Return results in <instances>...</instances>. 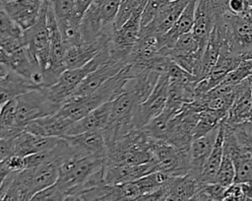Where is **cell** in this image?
I'll list each match as a JSON object with an SVG mask.
<instances>
[{
	"instance_id": "cell-7",
	"label": "cell",
	"mask_w": 252,
	"mask_h": 201,
	"mask_svg": "<svg viewBox=\"0 0 252 201\" xmlns=\"http://www.w3.org/2000/svg\"><path fill=\"white\" fill-rule=\"evenodd\" d=\"M151 151L158 170L170 177L182 176L188 173L190 169L189 146L178 148L163 140L154 139Z\"/></svg>"
},
{
	"instance_id": "cell-21",
	"label": "cell",
	"mask_w": 252,
	"mask_h": 201,
	"mask_svg": "<svg viewBox=\"0 0 252 201\" xmlns=\"http://www.w3.org/2000/svg\"><path fill=\"white\" fill-rule=\"evenodd\" d=\"M197 0H190L177 21L174 25L163 34L160 35L161 49H170L176 39L183 34L192 32L194 21H195V10H196Z\"/></svg>"
},
{
	"instance_id": "cell-18",
	"label": "cell",
	"mask_w": 252,
	"mask_h": 201,
	"mask_svg": "<svg viewBox=\"0 0 252 201\" xmlns=\"http://www.w3.org/2000/svg\"><path fill=\"white\" fill-rule=\"evenodd\" d=\"M252 106V91L248 78L235 86V97L225 117V122L230 125L247 122Z\"/></svg>"
},
{
	"instance_id": "cell-9",
	"label": "cell",
	"mask_w": 252,
	"mask_h": 201,
	"mask_svg": "<svg viewBox=\"0 0 252 201\" xmlns=\"http://www.w3.org/2000/svg\"><path fill=\"white\" fill-rule=\"evenodd\" d=\"M168 98V79L166 73L159 76L150 96L138 105L134 117L137 129H142L165 107Z\"/></svg>"
},
{
	"instance_id": "cell-29",
	"label": "cell",
	"mask_w": 252,
	"mask_h": 201,
	"mask_svg": "<svg viewBox=\"0 0 252 201\" xmlns=\"http://www.w3.org/2000/svg\"><path fill=\"white\" fill-rule=\"evenodd\" d=\"M163 4L161 0H148L141 14V29L154 20Z\"/></svg>"
},
{
	"instance_id": "cell-17",
	"label": "cell",
	"mask_w": 252,
	"mask_h": 201,
	"mask_svg": "<svg viewBox=\"0 0 252 201\" xmlns=\"http://www.w3.org/2000/svg\"><path fill=\"white\" fill-rule=\"evenodd\" d=\"M59 140L60 137H43L24 130L13 139V154L27 157L38 152L48 151L53 149Z\"/></svg>"
},
{
	"instance_id": "cell-25",
	"label": "cell",
	"mask_w": 252,
	"mask_h": 201,
	"mask_svg": "<svg viewBox=\"0 0 252 201\" xmlns=\"http://www.w3.org/2000/svg\"><path fill=\"white\" fill-rule=\"evenodd\" d=\"M148 0H121V4L114 21V30L120 28L131 15L138 11L143 10Z\"/></svg>"
},
{
	"instance_id": "cell-20",
	"label": "cell",
	"mask_w": 252,
	"mask_h": 201,
	"mask_svg": "<svg viewBox=\"0 0 252 201\" xmlns=\"http://www.w3.org/2000/svg\"><path fill=\"white\" fill-rule=\"evenodd\" d=\"M72 124L73 122L56 112L30 122L25 130L43 137H62Z\"/></svg>"
},
{
	"instance_id": "cell-42",
	"label": "cell",
	"mask_w": 252,
	"mask_h": 201,
	"mask_svg": "<svg viewBox=\"0 0 252 201\" xmlns=\"http://www.w3.org/2000/svg\"><path fill=\"white\" fill-rule=\"evenodd\" d=\"M246 2L248 3V5L252 8V0H246Z\"/></svg>"
},
{
	"instance_id": "cell-36",
	"label": "cell",
	"mask_w": 252,
	"mask_h": 201,
	"mask_svg": "<svg viewBox=\"0 0 252 201\" xmlns=\"http://www.w3.org/2000/svg\"><path fill=\"white\" fill-rule=\"evenodd\" d=\"M13 139L14 137L0 138V163L13 154Z\"/></svg>"
},
{
	"instance_id": "cell-30",
	"label": "cell",
	"mask_w": 252,
	"mask_h": 201,
	"mask_svg": "<svg viewBox=\"0 0 252 201\" xmlns=\"http://www.w3.org/2000/svg\"><path fill=\"white\" fill-rule=\"evenodd\" d=\"M200 189L211 200L222 201L226 187L218 182H211V183H200Z\"/></svg>"
},
{
	"instance_id": "cell-24",
	"label": "cell",
	"mask_w": 252,
	"mask_h": 201,
	"mask_svg": "<svg viewBox=\"0 0 252 201\" xmlns=\"http://www.w3.org/2000/svg\"><path fill=\"white\" fill-rule=\"evenodd\" d=\"M234 177H235V168H234L233 162L230 156L223 151L222 159H221L220 168L218 169L215 182H218L225 187H228L229 185L234 183Z\"/></svg>"
},
{
	"instance_id": "cell-19",
	"label": "cell",
	"mask_w": 252,
	"mask_h": 201,
	"mask_svg": "<svg viewBox=\"0 0 252 201\" xmlns=\"http://www.w3.org/2000/svg\"><path fill=\"white\" fill-rule=\"evenodd\" d=\"M110 110L111 100L102 103L80 120L74 122L65 135H77L88 131H102L109 123Z\"/></svg>"
},
{
	"instance_id": "cell-44",
	"label": "cell",
	"mask_w": 252,
	"mask_h": 201,
	"mask_svg": "<svg viewBox=\"0 0 252 201\" xmlns=\"http://www.w3.org/2000/svg\"><path fill=\"white\" fill-rule=\"evenodd\" d=\"M244 201H252V200H251V199H249V198H246Z\"/></svg>"
},
{
	"instance_id": "cell-3",
	"label": "cell",
	"mask_w": 252,
	"mask_h": 201,
	"mask_svg": "<svg viewBox=\"0 0 252 201\" xmlns=\"http://www.w3.org/2000/svg\"><path fill=\"white\" fill-rule=\"evenodd\" d=\"M105 158L81 156L74 153L59 165L57 183L67 194L78 191L90 176L104 167Z\"/></svg>"
},
{
	"instance_id": "cell-1",
	"label": "cell",
	"mask_w": 252,
	"mask_h": 201,
	"mask_svg": "<svg viewBox=\"0 0 252 201\" xmlns=\"http://www.w3.org/2000/svg\"><path fill=\"white\" fill-rule=\"evenodd\" d=\"M153 138L143 129H135L106 146L105 165H141L153 160Z\"/></svg>"
},
{
	"instance_id": "cell-33",
	"label": "cell",
	"mask_w": 252,
	"mask_h": 201,
	"mask_svg": "<svg viewBox=\"0 0 252 201\" xmlns=\"http://www.w3.org/2000/svg\"><path fill=\"white\" fill-rule=\"evenodd\" d=\"M167 182L164 185H162L160 188H158V190L153 191L151 193L144 194V195L138 197L134 201H164V199L166 198V196L168 194V183Z\"/></svg>"
},
{
	"instance_id": "cell-34",
	"label": "cell",
	"mask_w": 252,
	"mask_h": 201,
	"mask_svg": "<svg viewBox=\"0 0 252 201\" xmlns=\"http://www.w3.org/2000/svg\"><path fill=\"white\" fill-rule=\"evenodd\" d=\"M5 166L12 171V172H18L23 169H25V157H21L15 154H12L9 156L6 160L3 161Z\"/></svg>"
},
{
	"instance_id": "cell-27",
	"label": "cell",
	"mask_w": 252,
	"mask_h": 201,
	"mask_svg": "<svg viewBox=\"0 0 252 201\" xmlns=\"http://www.w3.org/2000/svg\"><path fill=\"white\" fill-rule=\"evenodd\" d=\"M47 1L57 20L75 18L74 16L75 0H47Z\"/></svg>"
},
{
	"instance_id": "cell-39",
	"label": "cell",
	"mask_w": 252,
	"mask_h": 201,
	"mask_svg": "<svg viewBox=\"0 0 252 201\" xmlns=\"http://www.w3.org/2000/svg\"><path fill=\"white\" fill-rule=\"evenodd\" d=\"M1 109V108H0ZM0 138H9L8 136H7V131H6V129L4 128V126L2 125V123H1V120H0Z\"/></svg>"
},
{
	"instance_id": "cell-23",
	"label": "cell",
	"mask_w": 252,
	"mask_h": 201,
	"mask_svg": "<svg viewBox=\"0 0 252 201\" xmlns=\"http://www.w3.org/2000/svg\"><path fill=\"white\" fill-rule=\"evenodd\" d=\"M227 113L223 111L205 109L200 112L198 121L192 132V140L202 137L213 129L217 128L220 123L226 117Z\"/></svg>"
},
{
	"instance_id": "cell-37",
	"label": "cell",
	"mask_w": 252,
	"mask_h": 201,
	"mask_svg": "<svg viewBox=\"0 0 252 201\" xmlns=\"http://www.w3.org/2000/svg\"><path fill=\"white\" fill-rule=\"evenodd\" d=\"M10 173H12V171L5 166V164L3 162L0 163V188L3 186Z\"/></svg>"
},
{
	"instance_id": "cell-4",
	"label": "cell",
	"mask_w": 252,
	"mask_h": 201,
	"mask_svg": "<svg viewBox=\"0 0 252 201\" xmlns=\"http://www.w3.org/2000/svg\"><path fill=\"white\" fill-rule=\"evenodd\" d=\"M108 43V42H107ZM110 58V53L107 44L86 65L76 68L65 70L58 80L49 87H41L45 91L47 97L56 103L62 105L75 92L80 83L91 72L95 70L102 63Z\"/></svg>"
},
{
	"instance_id": "cell-13",
	"label": "cell",
	"mask_w": 252,
	"mask_h": 201,
	"mask_svg": "<svg viewBox=\"0 0 252 201\" xmlns=\"http://www.w3.org/2000/svg\"><path fill=\"white\" fill-rule=\"evenodd\" d=\"M62 137L78 155L96 158L106 157V143L102 131H88Z\"/></svg>"
},
{
	"instance_id": "cell-40",
	"label": "cell",
	"mask_w": 252,
	"mask_h": 201,
	"mask_svg": "<svg viewBox=\"0 0 252 201\" xmlns=\"http://www.w3.org/2000/svg\"><path fill=\"white\" fill-rule=\"evenodd\" d=\"M11 1H13V0H0V7H4L6 4H8L9 2H11Z\"/></svg>"
},
{
	"instance_id": "cell-43",
	"label": "cell",
	"mask_w": 252,
	"mask_h": 201,
	"mask_svg": "<svg viewBox=\"0 0 252 201\" xmlns=\"http://www.w3.org/2000/svg\"><path fill=\"white\" fill-rule=\"evenodd\" d=\"M163 3H167V2H170V1H174V0H161Z\"/></svg>"
},
{
	"instance_id": "cell-28",
	"label": "cell",
	"mask_w": 252,
	"mask_h": 201,
	"mask_svg": "<svg viewBox=\"0 0 252 201\" xmlns=\"http://www.w3.org/2000/svg\"><path fill=\"white\" fill-rule=\"evenodd\" d=\"M0 32L12 36L21 38L23 31L21 28L11 19L4 8L0 7Z\"/></svg>"
},
{
	"instance_id": "cell-10",
	"label": "cell",
	"mask_w": 252,
	"mask_h": 201,
	"mask_svg": "<svg viewBox=\"0 0 252 201\" xmlns=\"http://www.w3.org/2000/svg\"><path fill=\"white\" fill-rule=\"evenodd\" d=\"M127 64L128 63L124 61L116 60L110 57L107 61L102 63L95 70L87 75L70 98L85 97L94 93L107 80L118 74L121 71V69L125 67Z\"/></svg>"
},
{
	"instance_id": "cell-32",
	"label": "cell",
	"mask_w": 252,
	"mask_h": 201,
	"mask_svg": "<svg viewBox=\"0 0 252 201\" xmlns=\"http://www.w3.org/2000/svg\"><path fill=\"white\" fill-rule=\"evenodd\" d=\"M246 196L243 193L240 183H232L226 187L222 201H244Z\"/></svg>"
},
{
	"instance_id": "cell-12",
	"label": "cell",
	"mask_w": 252,
	"mask_h": 201,
	"mask_svg": "<svg viewBox=\"0 0 252 201\" xmlns=\"http://www.w3.org/2000/svg\"><path fill=\"white\" fill-rule=\"evenodd\" d=\"M190 0H174L164 3L154 20L140 30V35L165 34L177 21Z\"/></svg>"
},
{
	"instance_id": "cell-31",
	"label": "cell",
	"mask_w": 252,
	"mask_h": 201,
	"mask_svg": "<svg viewBox=\"0 0 252 201\" xmlns=\"http://www.w3.org/2000/svg\"><path fill=\"white\" fill-rule=\"evenodd\" d=\"M23 36V35H22ZM24 46L22 37L18 38L0 32V47L7 53L12 54Z\"/></svg>"
},
{
	"instance_id": "cell-41",
	"label": "cell",
	"mask_w": 252,
	"mask_h": 201,
	"mask_svg": "<svg viewBox=\"0 0 252 201\" xmlns=\"http://www.w3.org/2000/svg\"><path fill=\"white\" fill-rule=\"evenodd\" d=\"M247 124H248V128H249V130H250V132H251V134H252V123L247 122Z\"/></svg>"
},
{
	"instance_id": "cell-8",
	"label": "cell",
	"mask_w": 252,
	"mask_h": 201,
	"mask_svg": "<svg viewBox=\"0 0 252 201\" xmlns=\"http://www.w3.org/2000/svg\"><path fill=\"white\" fill-rule=\"evenodd\" d=\"M228 0H197L192 34L205 48L216 23L228 12Z\"/></svg>"
},
{
	"instance_id": "cell-26",
	"label": "cell",
	"mask_w": 252,
	"mask_h": 201,
	"mask_svg": "<svg viewBox=\"0 0 252 201\" xmlns=\"http://www.w3.org/2000/svg\"><path fill=\"white\" fill-rule=\"evenodd\" d=\"M67 195V192L63 190L57 182H55L54 184L34 193L29 201H62Z\"/></svg>"
},
{
	"instance_id": "cell-6",
	"label": "cell",
	"mask_w": 252,
	"mask_h": 201,
	"mask_svg": "<svg viewBox=\"0 0 252 201\" xmlns=\"http://www.w3.org/2000/svg\"><path fill=\"white\" fill-rule=\"evenodd\" d=\"M17 100L16 124L17 127L24 131L26 126L37 119L56 113L61 105L51 100L43 88H37L29 91L19 97Z\"/></svg>"
},
{
	"instance_id": "cell-11",
	"label": "cell",
	"mask_w": 252,
	"mask_h": 201,
	"mask_svg": "<svg viewBox=\"0 0 252 201\" xmlns=\"http://www.w3.org/2000/svg\"><path fill=\"white\" fill-rule=\"evenodd\" d=\"M158 170V168L154 159L148 163L141 165L104 164V180L106 184H120L134 181Z\"/></svg>"
},
{
	"instance_id": "cell-5",
	"label": "cell",
	"mask_w": 252,
	"mask_h": 201,
	"mask_svg": "<svg viewBox=\"0 0 252 201\" xmlns=\"http://www.w3.org/2000/svg\"><path fill=\"white\" fill-rule=\"evenodd\" d=\"M48 1L46 0L38 20L30 29L23 32L22 40L32 60L42 74L49 66L50 56V34L47 26Z\"/></svg>"
},
{
	"instance_id": "cell-22",
	"label": "cell",
	"mask_w": 252,
	"mask_h": 201,
	"mask_svg": "<svg viewBox=\"0 0 252 201\" xmlns=\"http://www.w3.org/2000/svg\"><path fill=\"white\" fill-rule=\"evenodd\" d=\"M223 138H224V119L219 126L218 136L212 150V153L199 176V183L215 182L218 169L220 168L223 155Z\"/></svg>"
},
{
	"instance_id": "cell-15",
	"label": "cell",
	"mask_w": 252,
	"mask_h": 201,
	"mask_svg": "<svg viewBox=\"0 0 252 201\" xmlns=\"http://www.w3.org/2000/svg\"><path fill=\"white\" fill-rule=\"evenodd\" d=\"M111 34L103 35L94 42L82 41L69 46L64 55L66 69L80 68L90 62L107 44Z\"/></svg>"
},
{
	"instance_id": "cell-16",
	"label": "cell",
	"mask_w": 252,
	"mask_h": 201,
	"mask_svg": "<svg viewBox=\"0 0 252 201\" xmlns=\"http://www.w3.org/2000/svg\"><path fill=\"white\" fill-rule=\"evenodd\" d=\"M219 126L213 129L208 134L202 137L193 139L189 145L190 169L188 173L193 175L195 178H197V180L199 179V176L212 153V150L214 148V145L218 136Z\"/></svg>"
},
{
	"instance_id": "cell-35",
	"label": "cell",
	"mask_w": 252,
	"mask_h": 201,
	"mask_svg": "<svg viewBox=\"0 0 252 201\" xmlns=\"http://www.w3.org/2000/svg\"><path fill=\"white\" fill-rule=\"evenodd\" d=\"M228 11L235 15H244L251 7L246 0H228Z\"/></svg>"
},
{
	"instance_id": "cell-38",
	"label": "cell",
	"mask_w": 252,
	"mask_h": 201,
	"mask_svg": "<svg viewBox=\"0 0 252 201\" xmlns=\"http://www.w3.org/2000/svg\"><path fill=\"white\" fill-rule=\"evenodd\" d=\"M14 173H15V172H12V173H10V175L7 177L6 181L4 182L3 186L0 188V200H1V198L4 196V194L6 193V191L8 190V188H9V186H10L11 182H12V179H13Z\"/></svg>"
},
{
	"instance_id": "cell-2",
	"label": "cell",
	"mask_w": 252,
	"mask_h": 201,
	"mask_svg": "<svg viewBox=\"0 0 252 201\" xmlns=\"http://www.w3.org/2000/svg\"><path fill=\"white\" fill-rule=\"evenodd\" d=\"M121 0H94L79 25L84 42H94L113 32Z\"/></svg>"
},
{
	"instance_id": "cell-14",
	"label": "cell",
	"mask_w": 252,
	"mask_h": 201,
	"mask_svg": "<svg viewBox=\"0 0 252 201\" xmlns=\"http://www.w3.org/2000/svg\"><path fill=\"white\" fill-rule=\"evenodd\" d=\"M45 1L46 0H13L3 8L24 32L36 23Z\"/></svg>"
}]
</instances>
